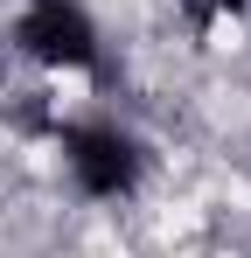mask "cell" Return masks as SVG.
<instances>
[{
    "instance_id": "1",
    "label": "cell",
    "mask_w": 251,
    "mask_h": 258,
    "mask_svg": "<svg viewBox=\"0 0 251 258\" xmlns=\"http://www.w3.org/2000/svg\"><path fill=\"white\" fill-rule=\"evenodd\" d=\"M14 42L28 49L35 63H56V70H84L98 56V28L77 0H28L21 21H14Z\"/></svg>"
},
{
    "instance_id": "2",
    "label": "cell",
    "mask_w": 251,
    "mask_h": 258,
    "mask_svg": "<svg viewBox=\"0 0 251 258\" xmlns=\"http://www.w3.org/2000/svg\"><path fill=\"white\" fill-rule=\"evenodd\" d=\"M63 154H70V174H77L91 196H126L133 174H140L133 140L112 133V126H70V133H63Z\"/></svg>"
},
{
    "instance_id": "3",
    "label": "cell",
    "mask_w": 251,
    "mask_h": 258,
    "mask_svg": "<svg viewBox=\"0 0 251 258\" xmlns=\"http://www.w3.org/2000/svg\"><path fill=\"white\" fill-rule=\"evenodd\" d=\"M189 7H223V0H189Z\"/></svg>"
}]
</instances>
